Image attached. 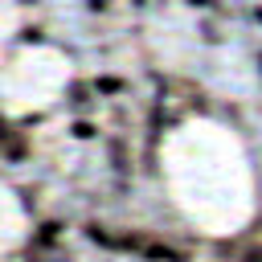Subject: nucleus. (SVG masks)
Instances as JSON below:
<instances>
[{
	"mask_svg": "<svg viewBox=\"0 0 262 262\" xmlns=\"http://www.w3.org/2000/svg\"><path fill=\"white\" fill-rule=\"evenodd\" d=\"M90 94H98L90 82H74V86H70V102H74V106H90V102H94Z\"/></svg>",
	"mask_w": 262,
	"mask_h": 262,
	"instance_id": "nucleus-2",
	"label": "nucleus"
},
{
	"mask_svg": "<svg viewBox=\"0 0 262 262\" xmlns=\"http://www.w3.org/2000/svg\"><path fill=\"white\" fill-rule=\"evenodd\" d=\"M57 233H61V225H57V221H45V225H41V233H37V246H53V242H57Z\"/></svg>",
	"mask_w": 262,
	"mask_h": 262,
	"instance_id": "nucleus-3",
	"label": "nucleus"
},
{
	"mask_svg": "<svg viewBox=\"0 0 262 262\" xmlns=\"http://www.w3.org/2000/svg\"><path fill=\"white\" fill-rule=\"evenodd\" d=\"M237 262H262V246H250V250H246Z\"/></svg>",
	"mask_w": 262,
	"mask_h": 262,
	"instance_id": "nucleus-7",
	"label": "nucleus"
},
{
	"mask_svg": "<svg viewBox=\"0 0 262 262\" xmlns=\"http://www.w3.org/2000/svg\"><path fill=\"white\" fill-rule=\"evenodd\" d=\"M4 151H8V160H20V156H25V139H8Z\"/></svg>",
	"mask_w": 262,
	"mask_h": 262,
	"instance_id": "nucleus-6",
	"label": "nucleus"
},
{
	"mask_svg": "<svg viewBox=\"0 0 262 262\" xmlns=\"http://www.w3.org/2000/svg\"><path fill=\"white\" fill-rule=\"evenodd\" d=\"M86 8H90V12H106V8H111V0H86Z\"/></svg>",
	"mask_w": 262,
	"mask_h": 262,
	"instance_id": "nucleus-8",
	"label": "nucleus"
},
{
	"mask_svg": "<svg viewBox=\"0 0 262 262\" xmlns=\"http://www.w3.org/2000/svg\"><path fill=\"white\" fill-rule=\"evenodd\" d=\"M188 4H201V8H209V4H213V0H188Z\"/></svg>",
	"mask_w": 262,
	"mask_h": 262,
	"instance_id": "nucleus-10",
	"label": "nucleus"
},
{
	"mask_svg": "<svg viewBox=\"0 0 262 262\" xmlns=\"http://www.w3.org/2000/svg\"><path fill=\"white\" fill-rule=\"evenodd\" d=\"M25 4H33V0H25Z\"/></svg>",
	"mask_w": 262,
	"mask_h": 262,
	"instance_id": "nucleus-13",
	"label": "nucleus"
},
{
	"mask_svg": "<svg viewBox=\"0 0 262 262\" xmlns=\"http://www.w3.org/2000/svg\"><path fill=\"white\" fill-rule=\"evenodd\" d=\"M70 131H74V135H78V139H94V135H98V127H94V123H90V119H78V123H74V127H70Z\"/></svg>",
	"mask_w": 262,
	"mask_h": 262,
	"instance_id": "nucleus-5",
	"label": "nucleus"
},
{
	"mask_svg": "<svg viewBox=\"0 0 262 262\" xmlns=\"http://www.w3.org/2000/svg\"><path fill=\"white\" fill-rule=\"evenodd\" d=\"M4 139H8V123L0 119V143H4Z\"/></svg>",
	"mask_w": 262,
	"mask_h": 262,
	"instance_id": "nucleus-9",
	"label": "nucleus"
},
{
	"mask_svg": "<svg viewBox=\"0 0 262 262\" xmlns=\"http://www.w3.org/2000/svg\"><path fill=\"white\" fill-rule=\"evenodd\" d=\"M131 4H147V0H131Z\"/></svg>",
	"mask_w": 262,
	"mask_h": 262,
	"instance_id": "nucleus-11",
	"label": "nucleus"
},
{
	"mask_svg": "<svg viewBox=\"0 0 262 262\" xmlns=\"http://www.w3.org/2000/svg\"><path fill=\"white\" fill-rule=\"evenodd\" d=\"M94 90H98V94H119L123 82H119V78H94Z\"/></svg>",
	"mask_w": 262,
	"mask_h": 262,
	"instance_id": "nucleus-4",
	"label": "nucleus"
},
{
	"mask_svg": "<svg viewBox=\"0 0 262 262\" xmlns=\"http://www.w3.org/2000/svg\"><path fill=\"white\" fill-rule=\"evenodd\" d=\"M139 254H143L147 262H184V258H180V250H172L168 242H156V237H147Z\"/></svg>",
	"mask_w": 262,
	"mask_h": 262,
	"instance_id": "nucleus-1",
	"label": "nucleus"
},
{
	"mask_svg": "<svg viewBox=\"0 0 262 262\" xmlns=\"http://www.w3.org/2000/svg\"><path fill=\"white\" fill-rule=\"evenodd\" d=\"M258 66H262V53H258Z\"/></svg>",
	"mask_w": 262,
	"mask_h": 262,
	"instance_id": "nucleus-12",
	"label": "nucleus"
}]
</instances>
